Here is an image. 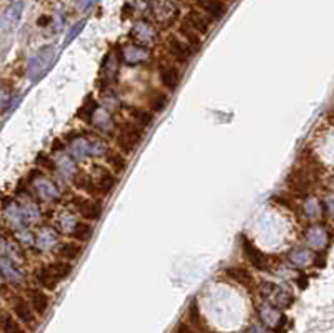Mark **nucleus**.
Wrapping results in <instances>:
<instances>
[{
	"label": "nucleus",
	"mask_w": 334,
	"mask_h": 333,
	"mask_svg": "<svg viewBox=\"0 0 334 333\" xmlns=\"http://www.w3.org/2000/svg\"><path fill=\"white\" fill-rule=\"evenodd\" d=\"M142 139H144V129L134 121H130V123L120 126L119 132L116 136V148L120 153H124L125 156H129L139 148Z\"/></svg>",
	"instance_id": "nucleus-1"
},
{
	"label": "nucleus",
	"mask_w": 334,
	"mask_h": 333,
	"mask_svg": "<svg viewBox=\"0 0 334 333\" xmlns=\"http://www.w3.org/2000/svg\"><path fill=\"white\" fill-rule=\"evenodd\" d=\"M72 208L75 209V213L85 221L95 223L99 221V218L102 216V203L99 198L92 196H84V194H75L71 200Z\"/></svg>",
	"instance_id": "nucleus-2"
},
{
	"label": "nucleus",
	"mask_w": 334,
	"mask_h": 333,
	"mask_svg": "<svg viewBox=\"0 0 334 333\" xmlns=\"http://www.w3.org/2000/svg\"><path fill=\"white\" fill-rule=\"evenodd\" d=\"M166 49H167V52H169L170 59H172L176 64H181V66H187L195 55V51L181 37V35H170V37L167 39Z\"/></svg>",
	"instance_id": "nucleus-3"
},
{
	"label": "nucleus",
	"mask_w": 334,
	"mask_h": 333,
	"mask_svg": "<svg viewBox=\"0 0 334 333\" xmlns=\"http://www.w3.org/2000/svg\"><path fill=\"white\" fill-rule=\"evenodd\" d=\"M91 174L94 178V182H95V188H97V194H99V198L109 196V194L114 191V188L117 186V182H119L117 174L114 173L107 164H105V166H95Z\"/></svg>",
	"instance_id": "nucleus-4"
},
{
	"label": "nucleus",
	"mask_w": 334,
	"mask_h": 333,
	"mask_svg": "<svg viewBox=\"0 0 334 333\" xmlns=\"http://www.w3.org/2000/svg\"><path fill=\"white\" fill-rule=\"evenodd\" d=\"M130 37L134 39L137 46L150 47L157 42V30L147 20H139V22L134 24L132 30H130Z\"/></svg>",
	"instance_id": "nucleus-5"
},
{
	"label": "nucleus",
	"mask_w": 334,
	"mask_h": 333,
	"mask_svg": "<svg viewBox=\"0 0 334 333\" xmlns=\"http://www.w3.org/2000/svg\"><path fill=\"white\" fill-rule=\"evenodd\" d=\"M12 311H14L15 318L20 323H24L28 328H34L37 325V313L32 308L30 302H27L22 296H14L12 298Z\"/></svg>",
	"instance_id": "nucleus-6"
},
{
	"label": "nucleus",
	"mask_w": 334,
	"mask_h": 333,
	"mask_svg": "<svg viewBox=\"0 0 334 333\" xmlns=\"http://www.w3.org/2000/svg\"><path fill=\"white\" fill-rule=\"evenodd\" d=\"M241 245H242L244 256L247 258V261H249L256 270L266 271L267 268H269V258H267V255H264L254 243L249 241L246 234H241Z\"/></svg>",
	"instance_id": "nucleus-7"
},
{
	"label": "nucleus",
	"mask_w": 334,
	"mask_h": 333,
	"mask_svg": "<svg viewBox=\"0 0 334 333\" xmlns=\"http://www.w3.org/2000/svg\"><path fill=\"white\" fill-rule=\"evenodd\" d=\"M159 80H161L162 87H164L166 91L174 92V91H177L179 84H181L182 74H181V71H179V67L174 66V64H162V66L159 67Z\"/></svg>",
	"instance_id": "nucleus-8"
},
{
	"label": "nucleus",
	"mask_w": 334,
	"mask_h": 333,
	"mask_svg": "<svg viewBox=\"0 0 334 333\" xmlns=\"http://www.w3.org/2000/svg\"><path fill=\"white\" fill-rule=\"evenodd\" d=\"M286 184L294 196H308L311 179H309L308 174L303 169H292L286 178Z\"/></svg>",
	"instance_id": "nucleus-9"
},
{
	"label": "nucleus",
	"mask_w": 334,
	"mask_h": 333,
	"mask_svg": "<svg viewBox=\"0 0 334 333\" xmlns=\"http://www.w3.org/2000/svg\"><path fill=\"white\" fill-rule=\"evenodd\" d=\"M304 239H306V245L309 250H323L328 245V231H326L324 226L321 225H311L306 230V234H304Z\"/></svg>",
	"instance_id": "nucleus-10"
},
{
	"label": "nucleus",
	"mask_w": 334,
	"mask_h": 333,
	"mask_svg": "<svg viewBox=\"0 0 334 333\" xmlns=\"http://www.w3.org/2000/svg\"><path fill=\"white\" fill-rule=\"evenodd\" d=\"M195 3H197V9L204 12L207 17L214 20V22L221 20L227 10V3L224 0H195Z\"/></svg>",
	"instance_id": "nucleus-11"
},
{
	"label": "nucleus",
	"mask_w": 334,
	"mask_h": 333,
	"mask_svg": "<svg viewBox=\"0 0 334 333\" xmlns=\"http://www.w3.org/2000/svg\"><path fill=\"white\" fill-rule=\"evenodd\" d=\"M120 57H122L124 62L137 66V64H142V62H145V60L149 59V49L142 47V46H137V44L125 46L124 49H122Z\"/></svg>",
	"instance_id": "nucleus-12"
},
{
	"label": "nucleus",
	"mask_w": 334,
	"mask_h": 333,
	"mask_svg": "<svg viewBox=\"0 0 334 333\" xmlns=\"http://www.w3.org/2000/svg\"><path fill=\"white\" fill-rule=\"evenodd\" d=\"M35 282H37L44 290H55L57 285L60 283L59 278H57L54 273V270L50 268V263L42 265L35 270Z\"/></svg>",
	"instance_id": "nucleus-13"
},
{
	"label": "nucleus",
	"mask_w": 334,
	"mask_h": 333,
	"mask_svg": "<svg viewBox=\"0 0 334 333\" xmlns=\"http://www.w3.org/2000/svg\"><path fill=\"white\" fill-rule=\"evenodd\" d=\"M184 22L189 27H192L194 30H197L201 35H206L211 29V19L201 10H191L189 14L186 15Z\"/></svg>",
	"instance_id": "nucleus-14"
},
{
	"label": "nucleus",
	"mask_w": 334,
	"mask_h": 333,
	"mask_svg": "<svg viewBox=\"0 0 334 333\" xmlns=\"http://www.w3.org/2000/svg\"><path fill=\"white\" fill-rule=\"evenodd\" d=\"M259 316L267 327L276 332H279L284 327V323H286V316L281 315L274 307H262L259 310Z\"/></svg>",
	"instance_id": "nucleus-15"
},
{
	"label": "nucleus",
	"mask_w": 334,
	"mask_h": 333,
	"mask_svg": "<svg viewBox=\"0 0 334 333\" xmlns=\"http://www.w3.org/2000/svg\"><path fill=\"white\" fill-rule=\"evenodd\" d=\"M28 302H30L32 308L35 310V313L39 316H44L48 310V305H50V298L44 290L40 288H32L28 291Z\"/></svg>",
	"instance_id": "nucleus-16"
},
{
	"label": "nucleus",
	"mask_w": 334,
	"mask_h": 333,
	"mask_svg": "<svg viewBox=\"0 0 334 333\" xmlns=\"http://www.w3.org/2000/svg\"><path fill=\"white\" fill-rule=\"evenodd\" d=\"M57 239H59L57 231L48 228V226H44V228L39 230L37 236H35V246H37L40 251H50L55 248Z\"/></svg>",
	"instance_id": "nucleus-17"
},
{
	"label": "nucleus",
	"mask_w": 334,
	"mask_h": 333,
	"mask_svg": "<svg viewBox=\"0 0 334 333\" xmlns=\"http://www.w3.org/2000/svg\"><path fill=\"white\" fill-rule=\"evenodd\" d=\"M82 251H84V243L71 239V241H65L59 246L57 255H59L60 259H65V261H75L82 255Z\"/></svg>",
	"instance_id": "nucleus-18"
},
{
	"label": "nucleus",
	"mask_w": 334,
	"mask_h": 333,
	"mask_svg": "<svg viewBox=\"0 0 334 333\" xmlns=\"http://www.w3.org/2000/svg\"><path fill=\"white\" fill-rule=\"evenodd\" d=\"M176 5L170 0H157L154 3V15L161 24L167 26L169 22H172L174 15H176Z\"/></svg>",
	"instance_id": "nucleus-19"
},
{
	"label": "nucleus",
	"mask_w": 334,
	"mask_h": 333,
	"mask_svg": "<svg viewBox=\"0 0 334 333\" xmlns=\"http://www.w3.org/2000/svg\"><path fill=\"white\" fill-rule=\"evenodd\" d=\"M104 157H105V164H107L117 176H120V174L125 173V169H127V159H125L124 153H120L119 149H117V151L116 149H109Z\"/></svg>",
	"instance_id": "nucleus-20"
},
{
	"label": "nucleus",
	"mask_w": 334,
	"mask_h": 333,
	"mask_svg": "<svg viewBox=\"0 0 334 333\" xmlns=\"http://www.w3.org/2000/svg\"><path fill=\"white\" fill-rule=\"evenodd\" d=\"M2 278L3 283H19L22 280V273L17 268V261L3 255L2 256Z\"/></svg>",
	"instance_id": "nucleus-21"
},
{
	"label": "nucleus",
	"mask_w": 334,
	"mask_h": 333,
	"mask_svg": "<svg viewBox=\"0 0 334 333\" xmlns=\"http://www.w3.org/2000/svg\"><path fill=\"white\" fill-rule=\"evenodd\" d=\"M289 261L297 268H304L311 263H314V253L308 248H294L289 253Z\"/></svg>",
	"instance_id": "nucleus-22"
},
{
	"label": "nucleus",
	"mask_w": 334,
	"mask_h": 333,
	"mask_svg": "<svg viewBox=\"0 0 334 333\" xmlns=\"http://www.w3.org/2000/svg\"><path fill=\"white\" fill-rule=\"evenodd\" d=\"M179 35H181V37L184 39L195 52L202 47V37H204V35H201L197 30H194L192 27H189L186 22H182L181 27H179Z\"/></svg>",
	"instance_id": "nucleus-23"
},
{
	"label": "nucleus",
	"mask_w": 334,
	"mask_h": 333,
	"mask_svg": "<svg viewBox=\"0 0 334 333\" xmlns=\"http://www.w3.org/2000/svg\"><path fill=\"white\" fill-rule=\"evenodd\" d=\"M92 236H94V226H92L91 221H85V219H82V221H77L75 228L72 230V233H71L72 239L84 243V245L91 241Z\"/></svg>",
	"instance_id": "nucleus-24"
},
{
	"label": "nucleus",
	"mask_w": 334,
	"mask_h": 333,
	"mask_svg": "<svg viewBox=\"0 0 334 333\" xmlns=\"http://www.w3.org/2000/svg\"><path fill=\"white\" fill-rule=\"evenodd\" d=\"M35 188H37V193L40 194V198L46 200V201L57 200V196H59V189H57V186L50 179H46V178L35 181Z\"/></svg>",
	"instance_id": "nucleus-25"
},
{
	"label": "nucleus",
	"mask_w": 334,
	"mask_h": 333,
	"mask_svg": "<svg viewBox=\"0 0 334 333\" xmlns=\"http://www.w3.org/2000/svg\"><path fill=\"white\" fill-rule=\"evenodd\" d=\"M3 218H5V221L9 223L12 228L17 230L20 225H22L24 221V214H22V208L17 206L15 203H12L10 206L3 205Z\"/></svg>",
	"instance_id": "nucleus-26"
},
{
	"label": "nucleus",
	"mask_w": 334,
	"mask_h": 333,
	"mask_svg": "<svg viewBox=\"0 0 334 333\" xmlns=\"http://www.w3.org/2000/svg\"><path fill=\"white\" fill-rule=\"evenodd\" d=\"M226 275L229 276L231 280H234V282L241 283V285L246 286V288H251L252 286V282H254L249 271L244 270V268H241V266H231V268H227Z\"/></svg>",
	"instance_id": "nucleus-27"
},
{
	"label": "nucleus",
	"mask_w": 334,
	"mask_h": 333,
	"mask_svg": "<svg viewBox=\"0 0 334 333\" xmlns=\"http://www.w3.org/2000/svg\"><path fill=\"white\" fill-rule=\"evenodd\" d=\"M97 112V104H95V99H94L92 96H87L84 101V104L80 105L79 112H77V117L79 119L85 121V123H92L94 121V116H95Z\"/></svg>",
	"instance_id": "nucleus-28"
},
{
	"label": "nucleus",
	"mask_w": 334,
	"mask_h": 333,
	"mask_svg": "<svg viewBox=\"0 0 334 333\" xmlns=\"http://www.w3.org/2000/svg\"><path fill=\"white\" fill-rule=\"evenodd\" d=\"M303 213L304 216H306L308 219H317L321 216V213H323V208H321V203L316 200V198H308L306 203H304L303 206Z\"/></svg>",
	"instance_id": "nucleus-29"
},
{
	"label": "nucleus",
	"mask_w": 334,
	"mask_h": 333,
	"mask_svg": "<svg viewBox=\"0 0 334 333\" xmlns=\"http://www.w3.org/2000/svg\"><path fill=\"white\" fill-rule=\"evenodd\" d=\"M167 104H169V97H167L166 92L161 91H156L154 96L149 99V107L152 112H162L167 107Z\"/></svg>",
	"instance_id": "nucleus-30"
},
{
	"label": "nucleus",
	"mask_w": 334,
	"mask_h": 333,
	"mask_svg": "<svg viewBox=\"0 0 334 333\" xmlns=\"http://www.w3.org/2000/svg\"><path fill=\"white\" fill-rule=\"evenodd\" d=\"M2 333H25L22 325L17 318H14L9 313H3L2 316Z\"/></svg>",
	"instance_id": "nucleus-31"
},
{
	"label": "nucleus",
	"mask_w": 334,
	"mask_h": 333,
	"mask_svg": "<svg viewBox=\"0 0 334 333\" xmlns=\"http://www.w3.org/2000/svg\"><path fill=\"white\" fill-rule=\"evenodd\" d=\"M132 121L136 124H139L142 129L149 128L154 121V112L145 111V109H134L132 111Z\"/></svg>",
	"instance_id": "nucleus-32"
},
{
	"label": "nucleus",
	"mask_w": 334,
	"mask_h": 333,
	"mask_svg": "<svg viewBox=\"0 0 334 333\" xmlns=\"http://www.w3.org/2000/svg\"><path fill=\"white\" fill-rule=\"evenodd\" d=\"M57 223H59V226L62 228V231L71 234L72 230H74L77 225V218L74 213H71V211H64V213L57 218Z\"/></svg>",
	"instance_id": "nucleus-33"
},
{
	"label": "nucleus",
	"mask_w": 334,
	"mask_h": 333,
	"mask_svg": "<svg viewBox=\"0 0 334 333\" xmlns=\"http://www.w3.org/2000/svg\"><path fill=\"white\" fill-rule=\"evenodd\" d=\"M22 208V214H24V219H27V221H37L39 216H40V211L37 206L34 205V203H28L27 206H20Z\"/></svg>",
	"instance_id": "nucleus-34"
},
{
	"label": "nucleus",
	"mask_w": 334,
	"mask_h": 333,
	"mask_svg": "<svg viewBox=\"0 0 334 333\" xmlns=\"http://www.w3.org/2000/svg\"><path fill=\"white\" fill-rule=\"evenodd\" d=\"M189 318L194 325L201 327V313H199V308L195 302H192V305H191V308H189Z\"/></svg>",
	"instance_id": "nucleus-35"
},
{
	"label": "nucleus",
	"mask_w": 334,
	"mask_h": 333,
	"mask_svg": "<svg viewBox=\"0 0 334 333\" xmlns=\"http://www.w3.org/2000/svg\"><path fill=\"white\" fill-rule=\"evenodd\" d=\"M324 206L328 209V213L334 218V194H328L324 200Z\"/></svg>",
	"instance_id": "nucleus-36"
},
{
	"label": "nucleus",
	"mask_w": 334,
	"mask_h": 333,
	"mask_svg": "<svg viewBox=\"0 0 334 333\" xmlns=\"http://www.w3.org/2000/svg\"><path fill=\"white\" fill-rule=\"evenodd\" d=\"M297 286H299L301 290H304V288L308 286V276L306 275H301L299 278H297Z\"/></svg>",
	"instance_id": "nucleus-37"
},
{
	"label": "nucleus",
	"mask_w": 334,
	"mask_h": 333,
	"mask_svg": "<svg viewBox=\"0 0 334 333\" xmlns=\"http://www.w3.org/2000/svg\"><path fill=\"white\" fill-rule=\"evenodd\" d=\"M177 333H194V332L191 327H187V323H181L177 327Z\"/></svg>",
	"instance_id": "nucleus-38"
},
{
	"label": "nucleus",
	"mask_w": 334,
	"mask_h": 333,
	"mask_svg": "<svg viewBox=\"0 0 334 333\" xmlns=\"http://www.w3.org/2000/svg\"><path fill=\"white\" fill-rule=\"evenodd\" d=\"M224 2H232V0H224Z\"/></svg>",
	"instance_id": "nucleus-39"
}]
</instances>
